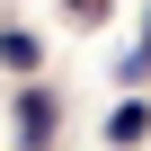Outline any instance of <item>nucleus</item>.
<instances>
[{
  "label": "nucleus",
  "mask_w": 151,
  "mask_h": 151,
  "mask_svg": "<svg viewBox=\"0 0 151 151\" xmlns=\"http://www.w3.org/2000/svg\"><path fill=\"white\" fill-rule=\"evenodd\" d=\"M71 9H80V18H107V0H71Z\"/></svg>",
  "instance_id": "4"
},
{
  "label": "nucleus",
  "mask_w": 151,
  "mask_h": 151,
  "mask_svg": "<svg viewBox=\"0 0 151 151\" xmlns=\"http://www.w3.org/2000/svg\"><path fill=\"white\" fill-rule=\"evenodd\" d=\"M133 71H151V36H142V53H133Z\"/></svg>",
  "instance_id": "5"
},
{
  "label": "nucleus",
  "mask_w": 151,
  "mask_h": 151,
  "mask_svg": "<svg viewBox=\"0 0 151 151\" xmlns=\"http://www.w3.org/2000/svg\"><path fill=\"white\" fill-rule=\"evenodd\" d=\"M18 142H27V151H45V142H53V98H45V89H27V98H18Z\"/></svg>",
  "instance_id": "1"
},
{
  "label": "nucleus",
  "mask_w": 151,
  "mask_h": 151,
  "mask_svg": "<svg viewBox=\"0 0 151 151\" xmlns=\"http://www.w3.org/2000/svg\"><path fill=\"white\" fill-rule=\"evenodd\" d=\"M0 62H9V71H36V36L27 27H0Z\"/></svg>",
  "instance_id": "3"
},
{
  "label": "nucleus",
  "mask_w": 151,
  "mask_h": 151,
  "mask_svg": "<svg viewBox=\"0 0 151 151\" xmlns=\"http://www.w3.org/2000/svg\"><path fill=\"white\" fill-rule=\"evenodd\" d=\"M107 133H116V142H142V133H151V107H142V98H124V107L107 116Z\"/></svg>",
  "instance_id": "2"
}]
</instances>
